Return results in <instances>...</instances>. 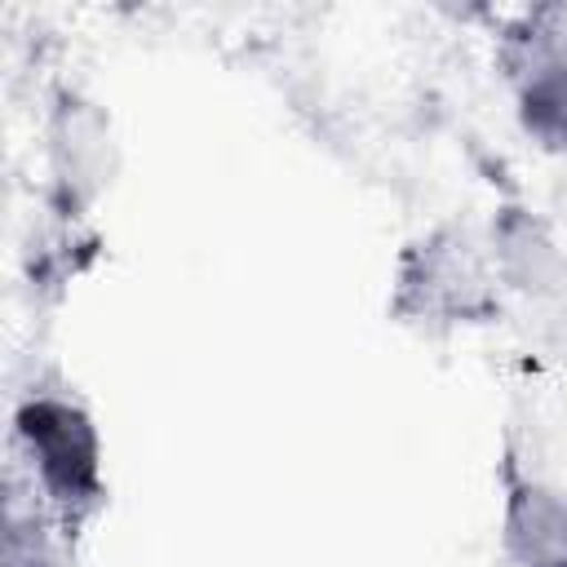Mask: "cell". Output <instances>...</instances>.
Instances as JSON below:
<instances>
[{
    "label": "cell",
    "mask_w": 567,
    "mask_h": 567,
    "mask_svg": "<svg viewBox=\"0 0 567 567\" xmlns=\"http://www.w3.org/2000/svg\"><path fill=\"white\" fill-rule=\"evenodd\" d=\"M518 71V120L523 128L549 146L567 151V58H536Z\"/></svg>",
    "instance_id": "obj_5"
},
{
    "label": "cell",
    "mask_w": 567,
    "mask_h": 567,
    "mask_svg": "<svg viewBox=\"0 0 567 567\" xmlns=\"http://www.w3.org/2000/svg\"><path fill=\"white\" fill-rule=\"evenodd\" d=\"M492 257H496V270L523 292H545L567 270V261L554 248L549 230L523 208H505L501 213V221L492 230Z\"/></svg>",
    "instance_id": "obj_4"
},
{
    "label": "cell",
    "mask_w": 567,
    "mask_h": 567,
    "mask_svg": "<svg viewBox=\"0 0 567 567\" xmlns=\"http://www.w3.org/2000/svg\"><path fill=\"white\" fill-rule=\"evenodd\" d=\"M399 284H403V306L416 315L478 319L496 306L478 248L461 230H439L425 244H416L403 261Z\"/></svg>",
    "instance_id": "obj_2"
},
{
    "label": "cell",
    "mask_w": 567,
    "mask_h": 567,
    "mask_svg": "<svg viewBox=\"0 0 567 567\" xmlns=\"http://www.w3.org/2000/svg\"><path fill=\"white\" fill-rule=\"evenodd\" d=\"M505 554L514 567H567V501L540 483H509Z\"/></svg>",
    "instance_id": "obj_3"
},
{
    "label": "cell",
    "mask_w": 567,
    "mask_h": 567,
    "mask_svg": "<svg viewBox=\"0 0 567 567\" xmlns=\"http://www.w3.org/2000/svg\"><path fill=\"white\" fill-rule=\"evenodd\" d=\"M18 439L44 483V492L66 509L84 514L102 496V447L84 408L66 399H27L18 408Z\"/></svg>",
    "instance_id": "obj_1"
},
{
    "label": "cell",
    "mask_w": 567,
    "mask_h": 567,
    "mask_svg": "<svg viewBox=\"0 0 567 567\" xmlns=\"http://www.w3.org/2000/svg\"><path fill=\"white\" fill-rule=\"evenodd\" d=\"M106 120L84 106V102H66L53 120V159L62 182L80 186L84 195L97 190L102 182V164H106Z\"/></svg>",
    "instance_id": "obj_6"
},
{
    "label": "cell",
    "mask_w": 567,
    "mask_h": 567,
    "mask_svg": "<svg viewBox=\"0 0 567 567\" xmlns=\"http://www.w3.org/2000/svg\"><path fill=\"white\" fill-rule=\"evenodd\" d=\"M505 58L514 66L536 58H567V4H540L505 35Z\"/></svg>",
    "instance_id": "obj_7"
},
{
    "label": "cell",
    "mask_w": 567,
    "mask_h": 567,
    "mask_svg": "<svg viewBox=\"0 0 567 567\" xmlns=\"http://www.w3.org/2000/svg\"><path fill=\"white\" fill-rule=\"evenodd\" d=\"M4 567H53V563H49V554L40 549V540H31V545L22 549V536H18V527H13L9 549H4Z\"/></svg>",
    "instance_id": "obj_8"
}]
</instances>
